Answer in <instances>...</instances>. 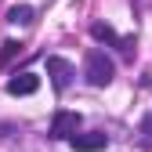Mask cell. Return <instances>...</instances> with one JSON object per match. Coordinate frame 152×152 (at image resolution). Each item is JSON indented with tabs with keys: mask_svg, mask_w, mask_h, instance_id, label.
<instances>
[{
	"mask_svg": "<svg viewBox=\"0 0 152 152\" xmlns=\"http://www.w3.org/2000/svg\"><path fill=\"white\" fill-rule=\"evenodd\" d=\"M69 141H72L76 152H98V148L109 145V134H72Z\"/></svg>",
	"mask_w": 152,
	"mask_h": 152,
	"instance_id": "6",
	"label": "cell"
},
{
	"mask_svg": "<svg viewBox=\"0 0 152 152\" xmlns=\"http://www.w3.org/2000/svg\"><path fill=\"white\" fill-rule=\"evenodd\" d=\"M47 76H51V83H54V91H65L69 83H72V76H76V69L65 62V58H58V54H51L47 58Z\"/></svg>",
	"mask_w": 152,
	"mask_h": 152,
	"instance_id": "3",
	"label": "cell"
},
{
	"mask_svg": "<svg viewBox=\"0 0 152 152\" xmlns=\"http://www.w3.org/2000/svg\"><path fill=\"white\" fill-rule=\"evenodd\" d=\"M15 54H22V44H18V40H4V44H0V69H4Z\"/></svg>",
	"mask_w": 152,
	"mask_h": 152,
	"instance_id": "8",
	"label": "cell"
},
{
	"mask_svg": "<svg viewBox=\"0 0 152 152\" xmlns=\"http://www.w3.org/2000/svg\"><path fill=\"white\" fill-rule=\"evenodd\" d=\"M76 130H80V116H76V112H69V109L54 112V120H51V138L54 141H69Z\"/></svg>",
	"mask_w": 152,
	"mask_h": 152,
	"instance_id": "2",
	"label": "cell"
},
{
	"mask_svg": "<svg viewBox=\"0 0 152 152\" xmlns=\"http://www.w3.org/2000/svg\"><path fill=\"white\" fill-rule=\"evenodd\" d=\"M141 134L152 141V112H148V116H145V123H141Z\"/></svg>",
	"mask_w": 152,
	"mask_h": 152,
	"instance_id": "9",
	"label": "cell"
},
{
	"mask_svg": "<svg viewBox=\"0 0 152 152\" xmlns=\"http://www.w3.org/2000/svg\"><path fill=\"white\" fill-rule=\"evenodd\" d=\"M91 36H94V40H102V44H116L123 54H134V40H127V36H116V33H112L109 26H102V22H94V26H91Z\"/></svg>",
	"mask_w": 152,
	"mask_h": 152,
	"instance_id": "4",
	"label": "cell"
},
{
	"mask_svg": "<svg viewBox=\"0 0 152 152\" xmlns=\"http://www.w3.org/2000/svg\"><path fill=\"white\" fill-rule=\"evenodd\" d=\"M36 87H40L36 72H18V76L7 80V94H36Z\"/></svg>",
	"mask_w": 152,
	"mask_h": 152,
	"instance_id": "5",
	"label": "cell"
},
{
	"mask_svg": "<svg viewBox=\"0 0 152 152\" xmlns=\"http://www.w3.org/2000/svg\"><path fill=\"white\" fill-rule=\"evenodd\" d=\"M83 76H87V83H91V87H109V83H112V76H116V65H112V58H109L105 51L91 47V51H87Z\"/></svg>",
	"mask_w": 152,
	"mask_h": 152,
	"instance_id": "1",
	"label": "cell"
},
{
	"mask_svg": "<svg viewBox=\"0 0 152 152\" xmlns=\"http://www.w3.org/2000/svg\"><path fill=\"white\" fill-rule=\"evenodd\" d=\"M33 15H36V11H33L29 4H18V7L7 11V22H11V26H33Z\"/></svg>",
	"mask_w": 152,
	"mask_h": 152,
	"instance_id": "7",
	"label": "cell"
}]
</instances>
